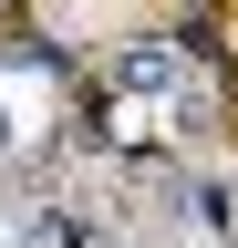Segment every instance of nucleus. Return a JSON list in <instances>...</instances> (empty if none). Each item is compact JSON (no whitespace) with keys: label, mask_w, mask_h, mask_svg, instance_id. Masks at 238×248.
Here are the masks:
<instances>
[{"label":"nucleus","mask_w":238,"mask_h":248,"mask_svg":"<svg viewBox=\"0 0 238 248\" xmlns=\"http://www.w3.org/2000/svg\"><path fill=\"white\" fill-rule=\"evenodd\" d=\"M197 83L187 42H166V31H135L125 52H114V93H135V104H176V93Z\"/></svg>","instance_id":"nucleus-1"},{"label":"nucleus","mask_w":238,"mask_h":248,"mask_svg":"<svg viewBox=\"0 0 238 248\" xmlns=\"http://www.w3.org/2000/svg\"><path fill=\"white\" fill-rule=\"evenodd\" d=\"M21 248H94V217H83V207H63V197H52V207L32 217V228H21Z\"/></svg>","instance_id":"nucleus-2"},{"label":"nucleus","mask_w":238,"mask_h":248,"mask_svg":"<svg viewBox=\"0 0 238 248\" xmlns=\"http://www.w3.org/2000/svg\"><path fill=\"white\" fill-rule=\"evenodd\" d=\"M197 217H207L218 238H238V186H197Z\"/></svg>","instance_id":"nucleus-3"},{"label":"nucleus","mask_w":238,"mask_h":248,"mask_svg":"<svg viewBox=\"0 0 238 248\" xmlns=\"http://www.w3.org/2000/svg\"><path fill=\"white\" fill-rule=\"evenodd\" d=\"M0 155H11V104H0Z\"/></svg>","instance_id":"nucleus-4"},{"label":"nucleus","mask_w":238,"mask_h":248,"mask_svg":"<svg viewBox=\"0 0 238 248\" xmlns=\"http://www.w3.org/2000/svg\"><path fill=\"white\" fill-rule=\"evenodd\" d=\"M0 228H11V207H0Z\"/></svg>","instance_id":"nucleus-5"}]
</instances>
